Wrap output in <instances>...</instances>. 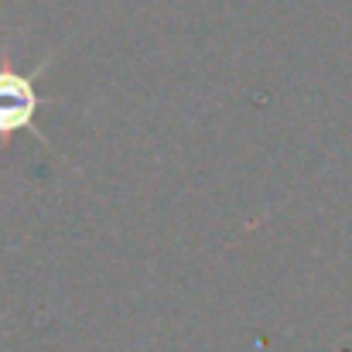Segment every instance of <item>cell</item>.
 <instances>
[{
  "instance_id": "1",
  "label": "cell",
  "mask_w": 352,
  "mask_h": 352,
  "mask_svg": "<svg viewBox=\"0 0 352 352\" xmlns=\"http://www.w3.org/2000/svg\"><path fill=\"white\" fill-rule=\"evenodd\" d=\"M45 103L48 100L34 89V79L14 72V65L3 58L0 62V140L24 133Z\"/></svg>"
}]
</instances>
